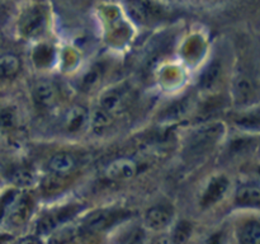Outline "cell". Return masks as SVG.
<instances>
[{
    "label": "cell",
    "instance_id": "9c48e42d",
    "mask_svg": "<svg viewBox=\"0 0 260 244\" xmlns=\"http://www.w3.org/2000/svg\"><path fill=\"white\" fill-rule=\"evenodd\" d=\"M30 206H32V201L28 196L17 195L10 203L4 219L12 225H19L29 215Z\"/></svg>",
    "mask_w": 260,
    "mask_h": 244
},
{
    "label": "cell",
    "instance_id": "d6986e66",
    "mask_svg": "<svg viewBox=\"0 0 260 244\" xmlns=\"http://www.w3.org/2000/svg\"><path fill=\"white\" fill-rule=\"evenodd\" d=\"M18 125V113L12 107L0 111V129L3 130H13Z\"/></svg>",
    "mask_w": 260,
    "mask_h": 244
},
{
    "label": "cell",
    "instance_id": "9a60e30c",
    "mask_svg": "<svg viewBox=\"0 0 260 244\" xmlns=\"http://www.w3.org/2000/svg\"><path fill=\"white\" fill-rule=\"evenodd\" d=\"M22 68V61L14 53L0 55V79H12L17 75Z\"/></svg>",
    "mask_w": 260,
    "mask_h": 244
},
{
    "label": "cell",
    "instance_id": "2e32d148",
    "mask_svg": "<svg viewBox=\"0 0 260 244\" xmlns=\"http://www.w3.org/2000/svg\"><path fill=\"white\" fill-rule=\"evenodd\" d=\"M112 122H113V116L107 111H104L103 108H101V107H98L93 113L89 114V125L96 134L108 130Z\"/></svg>",
    "mask_w": 260,
    "mask_h": 244
},
{
    "label": "cell",
    "instance_id": "7402d4cb",
    "mask_svg": "<svg viewBox=\"0 0 260 244\" xmlns=\"http://www.w3.org/2000/svg\"><path fill=\"white\" fill-rule=\"evenodd\" d=\"M190 230H192V229H190L189 223L182 221L180 224H178V226L175 228L174 233H173V236H174V239H173V240L174 241L187 240L190 235Z\"/></svg>",
    "mask_w": 260,
    "mask_h": 244
},
{
    "label": "cell",
    "instance_id": "6da1fadb",
    "mask_svg": "<svg viewBox=\"0 0 260 244\" xmlns=\"http://www.w3.org/2000/svg\"><path fill=\"white\" fill-rule=\"evenodd\" d=\"M220 136V126L218 125H208L198 129L190 135L188 140L187 154L189 157H198L205 154L208 149L216 144V140Z\"/></svg>",
    "mask_w": 260,
    "mask_h": 244
},
{
    "label": "cell",
    "instance_id": "7a4b0ae2",
    "mask_svg": "<svg viewBox=\"0 0 260 244\" xmlns=\"http://www.w3.org/2000/svg\"><path fill=\"white\" fill-rule=\"evenodd\" d=\"M46 27V10L41 5L27 8L20 15L19 30L24 37H35L41 35Z\"/></svg>",
    "mask_w": 260,
    "mask_h": 244
},
{
    "label": "cell",
    "instance_id": "ba28073f",
    "mask_svg": "<svg viewBox=\"0 0 260 244\" xmlns=\"http://www.w3.org/2000/svg\"><path fill=\"white\" fill-rule=\"evenodd\" d=\"M78 208L75 206H69V207L58 208L57 211L51 214H46L42 219L38 223L37 229L36 231L38 233V235H46V234H50L51 231L55 230L56 228H58V225L65 223L66 220L71 218L74 214H76Z\"/></svg>",
    "mask_w": 260,
    "mask_h": 244
},
{
    "label": "cell",
    "instance_id": "52a82bcc",
    "mask_svg": "<svg viewBox=\"0 0 260 244\" xmlns=\"http://www.w3.org/2000/svg\"><path fill=\"white\" fill-rule=\"evenodd\" d=\"M139 165L131 158H118L107 165L104 174L108 179L116 182H124L137 174Z\"/></svg>",
    "mask_w": 260,
    "mask_h": 244
},
{
    "label": "cell",
    "instance_id": "e0dca14e",
    "mask_svg": "<svg viewBox=\"0 0 260 244\" xmlns=\"http://www.w3.org/2000/svg\"><path fill=\"white\" fill-rule=\"evenodd\" d=\"M260 239V226L258 220L244 224L239 230V241L241 243H258Z\"/></svg>",
    "mask_w": 260,
    "mask_h": 244
},
{
    "label": "cell",
    "instance_id": "8fae6325",
    "mask_svg": "<svg viewBox=\"0 0 260 244\" xmlns=\"http://www.w3.org/2000/svg\"><path fill=\"white\" fill-rule=\"evenodd\" d=\"M228 188H229L228 178L223 177V175L213 177L212 179L208 182L206 190L203 191L202 198H201V203H202V206L208 207V206L215 205L218 200H221V198L225 196Z\"/></svg>",
    "mask_w": 260,
    "mask_h": 244
},
{
    "label": "cell",
    "instance_id": "44dd1931",
    "mask_svg": "<svg viewBox=\"0 0 260 244\" xmlns=\"http://www.w3.org/2000/svg\"><path fill=\"white\" fill-rule=\"evenodd\" d=\"M102 74H103V71H102L101 66H98V65L93 66V68H91L90 70L85 74V75H84L83 80H81V85H83V88L84 89L93 88V86L95 85L99 80H101Z\"/></svg>",
    "mask_w": 260,
    "mask_h": 244
},
{
    "label": "cell",
    "instance_id": "5bb4252c",
    "mask_svg": "<svg viewBox=\"0 0 260 244\" xmlns=\"http://www.w3.org/2000/svg\"><path fill=\"white\" fill-rule=\"evenodd\" d=\"M234 94L236 97V101L241 104H246L253 101L255 97V89L250 79L245 75H239L235 80L234 85Z\"/></svg>",
    "mask_w": 260,
    "mask_h": 244
},
{
    "label": "cell",
    "instance_id": "603a6c76",
    "mask_svg": "<svg viewBox=\"0 0 260 244\" xmlns=\"http://www.w3.org/2000/svg\"><path fill=\"white\" fill-rule=\"evenodd\" d=\"M0 12H2V4H0Z\"/></svg>",
    "mask_w": 260,
    "mask_h": 244
},
{
    "label": "cell",
    "instance_id": "ac0fdd59",
    "mask_svg": "<svg viewBox=\"0 0 260 244\" xmlns=\"http://www.w3.org/2000/svg\"><path fill=\"white\" fill-rule=\"evenodd\" d=\"M10 180L18 186H29L35 180V174L28 167H17L10 172Z\"/></svg>",
    "mask_w": 260,
    "mask_h": 244
},
{
    "label": "cell",
    "instance_id": "277c9868",
    "mask_svg": "<svg viewBox=\"0 0 260 244\" xmlns=\"http://www.w3.org/2000/svg\"><path fill=\"white\" fill-rule=\"evenodd\" d=\"M32 94L36 106L42 111H50L57 103V88H56V84L48 79H40L36 81Z\"/></svg>",
    "mask_w": 260,
    "mask_h": 244
},
{
    "label": "cell",
    "instance_id": "ffe728a7",
    "mask_svg": "<svg viewBox=\"0 0 260 244\" xmlns=\"http://www.w3.org/2000/svg\"><path fill=\"white\" fill-rule=\"evenodd\" d=\"M221 75V63L218 64V60H215L212 63V65L208 66V69L206 70V73L203 74L202 78V84L206 88H210L213 84L217 83L218 76Z\"/></svg>",
    "mask_w": 260,
    "mask_h": 244
},
{
    "label": "cell",
    "instance_id": "5b68a950",
    "mask_svg": "<svg viewBox=\"0 0 260 244\" xmlns=\"http://www.w3.org/2000/svg\"><path fill=\"white\" fill-rule=\"evenodd\" d=\"M174 219V208L172 205L160 203L150 207L145 214V225L154 231H160L167 229Z\"/></svg>",
    "mask_w": 260,
    "mask_h": 244
},
{
    "label": "cell",
    "instance_id": "4fadbf2b",
    "mask_svg": "<svg viewBox=\"0 0 260 244\" xmlns=\"http://www.w3.org/2000/svg\"><path fill=\"white\" fill-rule=\"evenodd\" d=\"M75 165H76V160L73 154L66 151H61V152H56V154H53L52 157L48 159L47 169L50 170L51 174H56V175H60V177H63V175L73 172Z\"/></svg>",
    "mask_w": 260,
    "mask_h": 244
},
{
    "label": "cell",
    "instance_id": "3957f363",
    "mask_svg": "<svg viewBox=\"0 0 260 244\" xmlns=\"http://www.w3.org/2000/svg\"><path fill=\"white\" fill-rule=\"evenodd\" d=\"M129 89L126 85L112 86L104 92L99 98V107L112 116L123 111L129 99Z\"/></svg>",
    "mask_w": 260,
    "mask_h": 244
},
{
    "label": "cell",
    "instance_id": "8992f818",
    "mask_svg": "<svg viewBox=\"0 0 260 244\" xmlns=\"http://www.w3.org/2000/svg\"><path fill=\"white\" fill-rule=\"evenodd\" d=\"M122 216V214L117 212V211L112 210H98L90 212L86 215V218L83 220V229L86 233L96 234L101 231L106 230L107 228L116 223Z\"/></svg>",
    "mask_w": 260,
    "mask_h": 244
},
{
    "label": "cell",
    "instance_id": "7c38bea8",
    "mask_svg": "<svg viewBox=\"0 0 260 244\" xmlns=\"http://www.w3.org/2000/svg\"><path fill=\"white\" fill-rule=\"evenodd\" d=\"M260 201V190L258 180L243 183L235 192L236 205L241 207H258Z\"/></svg>",
    "mask_w": 260,
    "mask_h": 244
},
{
    "label": "cell",
    "instance_id": "30bf717a",
    "mask_svg": "<svg viewBox=\"0 0 260 244\" xmlns=\"http://www.w3.org/2000/svg\"><path fill=\"white\" fill-rule=\"evenodd\" d=\"M89 124V113L85 108L80 106H74L68 109L62 118V126L66 132L76 134L80 132L88 126Z\"/></svg>",
    "mask_w": 260,
    "mask_h": 244
}]
</instances>
